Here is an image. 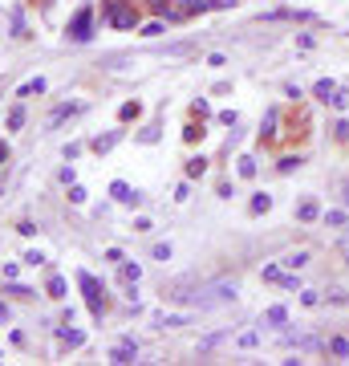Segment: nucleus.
I'll list each match as a JSON object with an SVG mask.
<instances>
[{"mask_svg": "<svg viewBox=\"0 0 349 366\" xmlns=\"http://www.w3.org/2000/svg\"><path fill=\"white\" fill-rule=\"evenodd\" d=\"M142 13H146V8H142L139 0H102V4H98V21L110 24V29H118V33L139 29Z\"/></svg>", "mask_w": 349, "mask_h": 366, "instance_id": "1", "label": "nucleus"}, {"mask_svg": "<svg viewBox=\"0 0 349 366\" xmlns=\"http://www.w3.org/2000/svg\"><path fill=\"white\" fill-rule=\"evenodd\" d=\"M73 277H77V289H82V301H86V314H90L93 321H102V317H106V310H110L106 285H102V281L93 277L90 268H77Z\"/></svg>", "mask_w": 349, "mask_h": 366, "instance_id": "2", "label": "nucleus"}, {"mask_svg": "<svg viewBox=\"0 0 349 366\" xmlns=\"http://www.w3.org/2000/svg\"><path fill=\"white\" fill-rule=\"evenodd\" d=\"M98 33V4H77L65 21V41L70 45H90Z\"/></svg>", "mask_w": 349, "mask_h": 366, "instance_id": "3", "label": "nucleus"}, {"mask_svg": "<svg viewBox=\"0 0 349 366\" xmlns=\"http://www.w3.org/2000/svg\"><path fill=\"white\" fill-rule=\"evenodd\" d=\"M203 13H211V0H175L166 24H183V21H191V17H203Z\"/></svg>", "mask_w": 349, "mask_h": 366, "instance_id": "4", "label": "nucleus"}, {"mask_svg": "<svg viewBox=\"0 0 349 366\" xmlns=\"http://www.w3.org/2000/svg\"><path fill=\"white\" fill-rule=\"evenodd\" d=\"M110 199H114V204H126V208H142V204H146V195H142L139 188H130L126 179H114V183H110Z\"/></svg>", "mask_w": 349, "mask_h": 366, "instance_id": "5", "label": "nucleus"}, {"mask_svg": "<svg viewBox=\"0 0 349 366\" xmlns=\"http://www.w3.org/2000/svg\"><path fill=\"white\" fill-rule=\"evenodd\" d=\"M77 114H86V102H57V106H53V110H49L45 126H49V130H57V126H61V122L77 119Z\"/></svg>", "mask_w": 349, "mask_h": 366, "instance_id": "6", "label": "nucleus"}, {"mask_svg": "<svg viewBox=\"0 0 349 366\" xmlns=\"http://www.w3.org/2000/svg\"><path fill=\"white\" fill-rule=\"evenodd\" d=\"M53 334H57V346H61V350H82V346H86V330H77L73 321H61Z\"/></svg>", "mask_w": 349, "mask_h": 366, "instance_id": "7", "label": "nucleus"}, {"mask_svg": "<svg viewBox=\"0 0 349 366\" xmlns=\"http://www.w3.org/2000/svg\"><path fill=\"white\" fill-rule=\"evenodd\" d=\"M122 139H126V126L118 122L114 130H106V135H93V139H90V151H93V155H110V151L122 143Z\"/></svg>", "mask_w": 349, "mask_h": 366, "instance_id": "8", "label": "nucleus"}, {"mask_svg": "<svg viewBox=\"0 0 349 366\" xmlns=\"http://www.w3.org/2000/svg\"><path fill=\"white\" fill-rule=\"evenodd\" d=\"M106 363H114V366L139 363V342H134V338H122V342H118V346H110V354H106Z\"/></svg>", "mask_w": 349, "mask_h": 366, "instance_id": "9", "label": "nucleus"}, {"mask_svg": "<svg viewBox=\"0 0 349 366\" xmlns=\"http://www.w3.org/2000/svg\"><path fill=\"white\" fill-rule=\"evenodd\" d=\"M280 139V106H268V114L260 122V143H277Z\"/></svg>", "mask_w": 349, "mask_h": 366, "instance_id": "10", "label": "nucleus"}, {"mask_svg": "<svg viewBox=\"0 0 349 366\" xmlns=\"http://www.w3.org/2000/svg\"><path fill=\"white\" fill-rule=\"evenodd\" d=\"M41 293H45L49 301H65V297H70V281H65V273H49Z\"/></svg>", "mask_w": 349, "mask_h": 366, "instance_id": "11", "label": "nucleus"}, {"mask_svg": "<svg viewBox=\"0 0 349 366\" xmlns=\"http://www.w3.org/2000/svg\"><path fill=\"white\" fill-rule=\"evenodd\" d=\"M325 354L333 358V363H346L349 358V330L346 334H333V338L325 342Z\"/></svg>", "mask_w": 349, "mask_h": 366, "instance_id": "12", "label": "nucleus"}, {"mask_svg": "<svg viewBox=\"0 0 349 366\" xmlns=\"http://www.w3.org/2000/svg\"><path fill=\"white\" fill-rule=\"evenodd\" d=\"M208 167H211L208 155H191V159L183 163V179H191V183H195V179H203V175H208Z\"/></svg>", "mask_w": 349, "mask_h": 366, "instance_id": "13", "label": "nucleus"}, {"mask_svg": "<svg viewBox=\"0 0 349 366\" xmlns=\"http://www.w3.org/2000/svg\"><path fill=\"white\" fill-rule=\"evenodd\" d=\"M321 212H325V208H321V204L309 195V199H301V204H297V224H317V220H321Z\"/></svg>", "mask_w": 349, "mask_h": 366, "instance_id": "14", "label": "nucleus"}, {"mask_svg": "<svg viewBox=\"0 0 349 366\" xmlns=\"http://www.w3.org/2000/svg\"><path fill=\"white\" fill-rule=\"evenodd\" d=\"M24 122H29V110H24L21 98H17V102L8 106V114H4V130H24Z\"/></svg>", "mask_w": 349, "mask_h": 366, "instance_id": "15", "label": "nucleus"}, {"mask_svg": "<svg viewBox=\"0 0 349 366\" xmlns=\"http://www.w3.org/2000/svg\"><path fill=\"white\" fill-rule=\"evenodd\" d=\"M309 261H313V252H309V248H293V252H284V257H280V265L288 268V273H301Z\"/></svg>", "mask_w": 349, "mask_h": 366, "instance_id": "16", "label": "nucleus"}, {"mask_svg": "<svg viewBox=\"0 0 349 366\" xmlns=\"http://www.w3.org/2000/svg\"><path fill=\"white\" fill-rule=\"evenodd\" d=\"M4 297H8V301H37V289H33V285H17V281H4Z\"/></svg>", "mask_w": 349, "mask_h": 366, "instance_id": "17", "label": "nucleus"}, {"mask_svg": "<svg viewBox=\"0 0 349 366\" xmlns=\"http://www.w3.org/2000/svg\"><path fill=\"white\" fill-rule=\"evenodd\" d=\"M118 281H122V285H139V281H142V265L126 257V261L118 265Z\"/></svg>", "mask_w": 349, "mask_h": 366, "instance_id": "18", "label": "nucleus"}, {"mask_svg": "<svg viewBox=\"0 0 349 366\" xmlns=\"http://www.w3.org/2000/svg\"><path fill=\"white\" fill-rule=\"evenodd\" d=\"M260 21H313V13H304V8H277V13H264Z\"/></svg>", "mask_w": 349, "mask_h": 366, "instance_id": "19", "label": "nucleus"}, {"mask_svg": "<svg viewBox=\"0 0 349 366\" xmlns=\"http://www.w3.org/2000/svg\"><path fill=\"white\" fill-rule=\"evenodd\" d=\"M139 119H142V102L139 98H130V102L118 106V122H122V126H130V122H139Z\"/></svg>", "mask_w": 349, "mask_h": 366, "instance_id": "20", "label": "nucleus"}, {"mask_svg": "<svg viewBox=\"0 0 349 366\" xmlns=\"http://www.w3.org/2000/svg\"><path fill=\"white\" fill-rule=\"evenodd\" d=\"M321 224H325V228H349V208H325V212H321Z\"/></svg>", "mask_w": 349, "mask_h": 366, "instance_id": "21", "label": "nucleus"}, {"mask_svg": "<svg viewBox=\"0 0 349 366\" xmlns=\"http://www.w3.org/2000/svg\"><path fill=\"white\" fill-rule=\"evenodd\" d=\"M45 90H49V82L41 77V73H37V77H29V82H21V86H17V98L24 102V98H33V94H45Z\"/></svg>", "mask_w": 349, "mask_h": 366, "instance_id": "22", "label": "nucleus"}, {"mask_svg": "<svg viewBox=\"0 0 349 366\" xmlns=\"http://www.w3.org/2000/svg\"><path fill=\"white\" fill-rule=\"evenodd\" d=\"M8 24H13V33H8V37H17V41H24V37H29V21H24V8H8Z\"/></svg>", "mask_w": 349, "mask_h": 366, "instance_id": "23", "label": "nucleus"}, {"mask_svg": "<svg viewBox=\"0 0 349 366\" xmlns=\"http://www.w3.org/2000/svg\"><path fill=\"white\" fill-rule=\"evenodd\" d=\"M203 135H208V130H203V119H191V122L183 126V143H187V146L203 143Z\"/></svg>", "mask_w": 349, "mask_h": 366, "instance_id": "24", "label": "nucleus"}, {"mask_svg": "<svg viewBox=\"0 0 349 366\" xmlns=\"http://www.w3.org/2000/svg\"><path fill=\"white\" fill-rule=\"evenodd\" d=\"M142 8H146L150 17H163V21H171V8H175V0H142Z\"/></svg>", "mask_w": 349, "mask_h": 366, "instance_id": "25", "label": "nucleus"}, {"mask_svg": "<svg viewBox=\"0 0 349 366\" xmlns=\"http://www.w3.org/2000/svg\"><path fill=\"white\" fill-rule=\"evenodd\" d=\"M256 155H240V159H235V175H240V179H256Z\"/></svg>", "mask_w": 349, "mask_h": 366, "instance_id": "26", "label": "nucleus"}, {"mask_svg": "<svg viewBox=\"0 0 349 366\" xmlns=\"http://www.w3.org/2000/svg\"><path fill=\"white\" fill-rule=\"evenodd\" d=\"M337 90H341V86H337L333 77H321V82L313 86V98H317V102H329V98L337 94Z\"/></svg>", "mask_w": 349, "mask_h": 366, "instance_id": "27", "label": "nucleus"}, {"mask_svg": "<svg viewBox=\"0 0 349 366\" xmlns=\"http://www.w3.org/2000/svg\"><path fill=\"white\" fill-rule=\"evenodd\" d=\"M264 326H288V305H268L264 310Z\"/></svg>", "mask_w": 349, "mask_h": 366, "instance_id": "28", "label": "nucleus"}, {"mask_svg": "<svg viewBox=\"0 0 349 366\" xmlns=\"http://www.w3.org/2000/svg\"><path fill=\"white\" fill-rule=\"evenodd\" d=\"M159 139H163V130H159L155 122H150V126H142L139 135H134V143H142V146H155Z\"/></svg>", "mask_w": 349, "mask_h": 366, "instance_id": "29", "label": "nucleus"}, {"mask_svg": "<svg viewBox=\"0 0 349 366\" xmlns=\"http://www.w3.org/2000/svg\"><path fill=\"white\" fill-rule=\"evenodd\" d=\"M268 208H272V195H268V192H256V195H252V204H248V212H252V216H264Z\"/></svg>", "mask_w": 349, "mask_h": 366, "instance_id": "30", "label": "nucleus"}, {"mask_svg": "<svg viewBox=\"0 0 349 366\" xmlns=\"http://www.w3.org/2000/svg\"><path fill=\"white\" fill-rule=\"evenodd\" d=\"M21 265H24V268H45V265H49V257L41 252V248H29V252L21 257Z\"/></svg>", "mask_w": 349, "mask_h": 366, "instance_id": "31", "label": "nucleus"}, {"mask_svg": "<svg viewBox=\"0 0 349 366\" xmlns=\"http://www.w3.org/2000/svg\"><path fill=\"white\" fill-rule=\"evenodd\" d=\"M139 33H142V37H163V33H166V21H163V17H150L146 24H139Z\"/></svg>", "mask_w": 349, "mask_h": 366, "instance_id": "32", "label": "nucleus"}, {"mask_svg": "<svg viewBox=\"0 0 349 366\" xmlns=\"http://www.w3.org/2000/svg\"><path fill=\"white\" fill-rule=\"evenodd\" d=\"M301 163H304V155H280V159H277V171H280V175H293Z\"/></svg>", "mask_w": 349, "mask_h": 366, "instance_id": "33", "label": "nucleus"}, {"mask_svg": "<svg viewBox=\"0 0 349 366\" xmlns=\"http://www.w3.org/2000/svg\"><path fill=\"white\" fill-rule=\"evenodd\" d=\"M191 119H215L208 98H191Z\"/></svg>", "mask_w": 349, "mask_h": 366, "instance_id": "34", "label": "nucleus"}, {"mask_svg": "<svg viewBox=\"0 0 349 366\" xmlns=\"http://www.w3.org/2000/svg\"><path fill=\"white\" fill-rule=\"evenodd\" d=\"M325 106H329V110H337V114H346V110H349V90H337Z\"/></svg>", "mask_w": 349, "mask_h": 366, "instance_id": "35", "label": "nucleus"}, {"mask_svg": "<svg viewBox=\"0 0 349 366\" xmlns=\"http://www.w3.org/2000/svg\"><path fill=\"white\" fill-rule=\"evenodd\" d=\"M235 346H240V350H256L260 346V330H244V334L235 338Z\"/></svg>", "mask_w": 349, "mask_h": 366, "instance_id": "36", "label": "nucleus"}, {"mask_svg": "<svg viewBox=\"0 0 349 366\" xmlns=\"http://www.w3.org/2000/svg\"><path fill=\"white\" fill-rule=\"evenodd\" d=\"M150 257H155V261H163V265H166V261L175 257V248H171V241H159L155 248H150Z\"/></svg>", "mask_w": 349, "mask_h": 366, "instance_id": "37", "label": "nucleus"}, {"mask_svg": "<svg viewBox=\"0 0 349 366\" xmlns=\"http://www.w3.org/2000/svg\"><path fill=\"white\" fill-rule=\"evenodd\" d=\"M260 277H264V281H272V285H277L280 277H284V265H280V261H272V265H264V268H260Z\"/></svg>", "mask_w": 349, "mask_h": 366, "instance_id": "38", "label": "nucleus"}, {"mask_svg": "<svg viewBox=\"0 0 349 366\" xmlns=\"http://www.w3.org/2000/svg\"><path fill=\"white\" fill-rule=\"evenodd\" d=\"M86 199H90L86 188H82V183H70V204H73V208H86Z\"/></svg>", "mask_w": 349, "mask_h": 366, "instance_id": "39", "label": "nucleus"}, {"mask_svg": "<svg viewBox=\"0 0 349 366\" xmlns=\"http://www.w3.org/2000/svg\"><path fill=\"white\" fill-rule=\"evenodd\" d=\"M325 297H321V289H301V305L304 310H313V305H321Z\"/></svg>", "mask_w": 349, "mask_h": 366, "instance_id": "40", "label": "nucleus"}, {"mask_svg": "<svg viewBox=\"0 0 349 366\" xmlns=\"http://www.w3.org/2000/svg\"><path fill=\"white\" fill-rule=\"evenodd\" d=\"M329 130H333V139H337V143H349V119H337Z\"/></svg>", "mask_w": 349, "mask_h": 366, "instance_id": "41", "label": "nucleus"}, {"mask_svg": "<svg viewBox=\"0 0 349 366\" xmlns=\"http://www.w3.org/2000/svg\"><path fill=\"white\" fill-rule=\"evenodd\" d=\"M232 338V334H228V330H224V334H208V338L199 342V350H203V354H208V350H215V346H219V342H228Z\"/></svg>", "mask_w": 349, "mask_h": 366, "instance_id": "42", "label": "nucleus"}, {"mask_svg": "<svg viewBox=\"0 0 349 366\" xmlns=\"http://www.w3.org/2000/svg\"><path fill=\"white\" fill-rule=\"evenodd\" d=\"M277 285H280V289H297V293H301V277H297V273H288V268H284V277H280Z\"/></svg>", "mask_w": 349, "mask_h": 366, "instance_id": "43", "label": "nucleus"}, {"mask_svg": "<svg viewBox=\"0 0 349 366\" xmlns=\"http://www.w3.org/2000/svg\"><path fill=\"white\" fill-rule=\"evenodd\" d=\"M325 305H349V293L346 289H329L325 293Z\"/></svg>", "mask_w": 349, "mask_h": 366, "instance_id": "44", "label": "nucleus"}, {"mask_svg": "<svg viewBox=\"0 0 349 366\" xmlns=\"http://www.w3.org/2000/svg\"><path fill=\"white\" fill-rule=\"evenodd\" d=\"M102 261H106V265H122V261H126V252H122V248H106V252H102Z\"/></svg>", "mask_w": 349, "mask_h": 366, "instance_id": "45", "label": "nucleus"}, {"mask_svg": "<svg viewBox=\"0 0 349 366\" xmlns=\"http://www.w3.org/2000/svg\"><path fill=\"white\" fill-rule=\"evenodd\" d=\"M215 122H219V126H240V114H235V110H219Z\"/></svg>", "mask_w": 349, "mask_h": 366, "instance_id": "46", "label": "nucleus"}, {"mask_svg": "<svg viewBox=\"0 0 349 366\" xmlns=\"http://www.w3.org/2000/svg\"><path fill=\"white\" fill-rule=\"evenodd\" d=\"M17 232H21V236H37V232H41V224H37V220H21V224H17Z\"/></svg>", "mask_w": 349, "mask_h": 366, "instance_id": "47", "label": "nucleus"}, {"mask_svg": "<svg viewBox=\"0 0 349 366\" xmlns=\"http://www.w3.org/2000/svg\"><path fill=\"white\" fill-rule=\"evenodd\" d=\"M284 98H288V102H304V90L297 82H288V86H284Z\"/></svg>", "mask_w": 349, "mask_h": 366, "instance_id": "48", "label": "nucleus"}, {"mask_svg": "<svg viewBox=\"0 0 349 366\" xmlns=\"http://www.w3.org/2000/svg\"><path fill=\"white\" fill-rule=\"evenodd\" d=\"M57 179H61L65 188H70V183H77V171H73V163H65V167L57 171Z\"/></svg>", "mask_w": 349, "mask_h": 366, "instance_id": "49", "label": "nucleus"}, {"mask_svg": "<svg viewBox=\"0 0 349 366\" xmlns=\"http://www.w3.org/2000/svg\"><path fill=\"white\" fill-rule=\"evenodd\" d=\"M130 228H134L139 236H146V232H155V224H150L146 216H134V224H130Z\"/></svg>", "mask_w": 349, "mask_h": 366, "instance_id": "50", "label": "nucleus"}, {"mask_svg": "<svg viewBox=\"0 0 349 366\" xmlns=\"http://www.w3.org/2000/svg\"><path fill=\"white\" fill-rule=\"evenodd\" d=\"M191 199V179H183L179 188H175V204H187Z\"/></svg>", "mask_w": 349, "mask_h": 366, "instance_id": "51", "label": "nucleus"}, {"mask_svg": "<svg viewBox=\"0 0 349 366\" xmlns=\"http://www.w3.org/2000/svg\"><path fill=\"white\" fill-rule=\"evenodd\" d=\"M215 195H219V199H232V195H235V183H232V179H224V183L215 188Z\"/></svg>", "mask_w": 349, "mask_h": 366, "instance_id": "52", "label": "nucleus"}, {"mask_svg": "<svg viewBox=\"0 0 349 366\" xmlns=\"http://www.w3.org/2000/svg\"><path fill=\"white\" fill-rule=\"evenodd\" d=\"M224 66H228L224 53H208V70H224Z\"/></svg>", "mask_w": 349, "mask_h": 366, "instance_id": "53", "label": "nucleus"}, {"mask_svg": "<svg viewBox=\"0 0 349 366\" xmlns=\"http://www.w3.org/2000/svg\"><path fill=\"white\" fill-rule=\"evenodd\" d=\"M317 45V37L313 33H297V49H313Z\"/></svg>", "mask_w": 349, "mask_h": 366, "instance_id": "54", "label": "nucleus"}, {"mask_svg": "<svg viewBox=\"0 0 349 366\" xmlns=\"http://www.w3.org/2000/svg\"><path fill=\"white\" fill-rule=\"evenodd\" d=\"M8 159H13V146H8V139H0V167H8Z\"/></svg>", "mask_w": 349, "mask_h": 366, "instance_id": "55", "label": "nucleus"}, {"mask_svg": "<svg viewBox=\"0 0 349 366\" xmlns=\"http://www.w3.org/2000/svg\"><path fill=\"white\" fill-rule=\"evenodd\" d=\"M82 151H86V143H70V146H65V163H73Z\"/></svg>", "mask_w": 349, "mask_h": 366, "instance_id": "56", "label": "nucleus"}, {"mask_svg": "<svg viewBox=\"0 0 349 366\" xmlns=\"http://www.w3.org/2000/svg\"><path fill=\"white\" fill-rule=\"evenodd\" d=\"M17 273H21V261H8L4 265V281H17Z\"/></svg>", "mask_w": 349, "mask_h": 366, "instance_id": "57", "label": "nucleus"}, {"mask_svg": "<svg viewBox=\"0 0 349 366\" xmlns=\"http://www.w3.org/2000/svg\"><path fill=\"white\" fill-rule=\"evenodd\" d=\"M8 317H13V305H8V297H0V326H4Z\"/></svg>", "mask_w": 349, "mask_h": 366, "instance_id": "58", "label": "nucleus"}, {"mask_svg": "<svg viewBox=\"0 0 349 366\" xmlns=\"http://www.w3.org/2000/svg\"><path fill=\"white\" fill-rule=\"evenodd\" d=\"M240 0H211V8H235Z\"/></svg>", "mask_w": 349, "mask_h": 366, "instance_id": "59", "label": "nucleus"}, {"mask_svg": "<svg viewBox=\"0 0 349 366\" xmlns=\"http://www.w3.org/2000/svg\"><path fill=\"white\" fill-rule=\"evenodd\" d=\"M337 188H341V199H346V208H349V179H341Z\"/></svg>", "mask_w": 349, "mask_h": 366, "instance_id": "60", "label": "nucleus"}, {"mask_svg": "<svg viewBox=\"0 0 349 366\" xmlns=\"http://www.w3.org/2000/svg\"><path fill=\"white\" fill-rule=\"evenodd\" d=\"M341 252H346V257H349V241H346V244H341Z\"/></svg>", "mask_w": 349, "mask_h": 366, "instance_id": "61", "label": "nucleus"}, {"mask_svg": "<svg viewBox=\"0 0 349 366\" xmlns=\"http://www.w3.org/2000/svg\"><path fill=\"white\" fill-rule=\"evenodd\" d=\"M0 363H4V350H0Z\"/></svg>", "mask_w": 349, "mask_h": 366, "instance_id": "62", "label": "nucleus"}]
</instances>
